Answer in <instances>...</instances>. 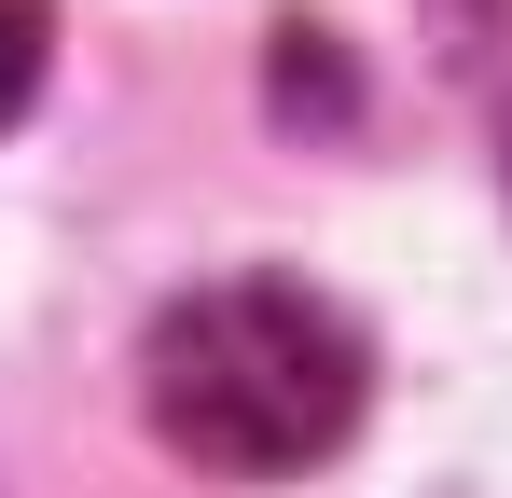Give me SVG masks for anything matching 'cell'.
<instances>
[{
  "instance_id": "obj_1",
  "label": "cell",
  "mask_w": 512,
  "mask_h": 498,
  "mask_svg": "<svg viewBox=\"0 0 512 498\" xmlns=\"http://www.w3.org/2000/svg\"><path fill=\"white\" fill-rule=\"evenodd\" d=\"M360 332L346 305L291 291V277H222V291H180L153 346H139V402L194 471H236V485H277L305 457H333L360 429Z\"/></svg>"
},
{
  "instance_id": "obj_2",
  "label": "cell",
  "mask_w": 512,
  "mask_h": 498,
  "mask_svg": "<svg viewBox=\"0 0 512 498\" xmlns=\"http://www.w3.org/2000/svg\"><path fill=\"white\" fill-rule=\"evenodd\" d=\"M42 42H56V0H0V125L28 111V83H42Z\"/></svg>"
}]
</instances>
